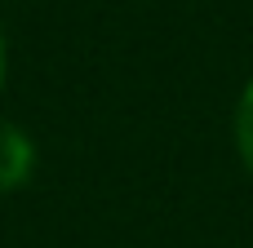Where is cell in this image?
Returning <instances> with one entry per match:
<instances>
[{
	"mask_svg": "<svg viewBox=\"0 0 253 248\" xmlns=\"http://www.w3.org/2000/svg\"><path fill=\"white\" fill-rule=\"evenodd\" d=\"M236 151H240V164L253 177V80L245 84L240 106H236Z\"/></svg>",
	"mask_w": 253,
	"mask_h": 248,
	"instance_id": "obj_2",
	"label": "cell"
},
{
	"mask_svg": "<svg viewBox=\"0 0 253 248\" xmlns=\"http://www.w3.org/2000/svg\"><path fill=\"white\" fill-rule=\"evenodd\" d=\"M0 93H4V27H0Z\"/></svg>",
	"mask_w": 253,
	"mask_h": 248,
	"instance_id": "obj_3",
	"label": "cell"
},
{
	"mask_svg": "<svg viewBox=\"0 0 253 248\" xmlns=\"http://www.w3.org/2000/svg\"><path fill=\"white\" fill-rule=\"evenodd\" d=\"M31 173H36V142L13 120H0V191L27 186Z\"/></svg>",
	"mask_w": 253,
	"mask_h": 248,
	"instance_id": "obj_1",
	"label": "cell"
}]
</instances>
